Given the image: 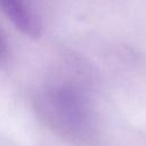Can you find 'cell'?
I'll return each mask as SVG.
<instances>
[{
	"instance_id": "1",
	"label": "cell",
	"mask_w": 146,
	"mask_h": 146,
	"mask_svg": "<svg viewBox=\"0 0 146 146\" xmlns=\"http://www.w3.org/2000/svg\"><path fill=\"white\" fill-rule=\"evenodd\" d=\"M0 6L13 24L24 34L36 38L41 32V23L26 0H0Z\"/></svg>"
},
{
	"instance_id": "2",
	"label": "cell",
	"mask_w": 146,
	"mask_h": 146,
	"mask_svg": "<svg viewBox=\"0 0 146 146\" xmlns=\"http://www.w3.org/2000/svg\"><path fill=\"white\" fill-rule=\"evenodd\" d=\"M6 50H7V48H6V42H5V40L2 39V36H1V34H0V59L5 56Z\"/></svg>"
}]
</instances>
